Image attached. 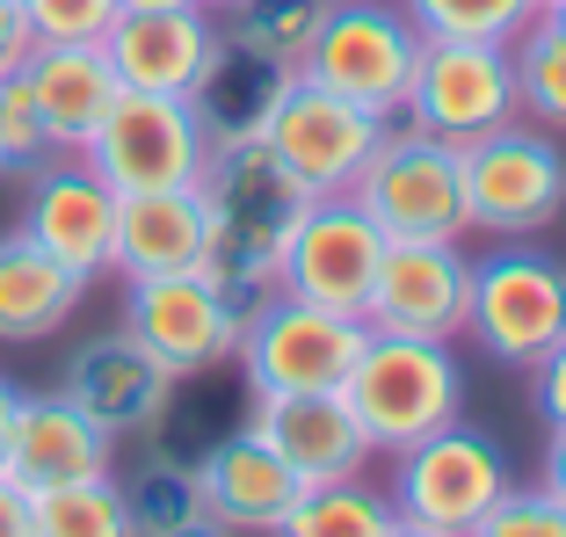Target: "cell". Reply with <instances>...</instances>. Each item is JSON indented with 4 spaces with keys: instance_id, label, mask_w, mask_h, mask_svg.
I'll list each match as a JSON object with an SVG mask.
<instances>
[{
    "instance_id": "1",
    "label": "cell",
    "mask_w": 566,
    "mask_h": 537,
    "mask_svg": "<svg viewBox=\"0 0 566 537\" xmlns=\"http://www.w3.org/2000/svg\"><path fill=\"white\" fill-rule=\"evenodd\" d=\"M203 219H211V240H203V268L226 305L240 319L254 313L262 298H276V268H283V248L298 233L305 219V189L276 168V152L269 146H226L211 152V168H203Z\"/></svg>"
},
{
    "instance_id": "2",
    "label": "cell",
    "mask_w": 566,
    "mask_h": 537,
    "mask_svg": "<svg viewBox=\"0 0 566 537\" xmlns=\"http://www.w3.org/2000/svg\"><path fill=\"white\" fill-rule=\"evenodd\" d=\"M342 400H349L370 457H400L407 443L436 436L465 414V370H458L450 341L370 335L349 378H342Z\"/></svg>"
},
{
    "instance_id": "3",
    "label": "cell",
    "mask_w": 566,
    "mask_h": 537,
    "mask_svg": "<svg viewBox=\"0 0 566 537\" xmlns=\"http://www.w3.org/2000/svg\"><path fill=\"white\" fill-rule=\"evenodd\" d=\"M349 197L385 240H465L472 233L465 182H458V146L415 131V124L407 131L385 124L378 152L364 160Z\"/></svg>"
},
{
    "instance_id": "4",
    "label": "cell",
    "mask_w": 566,
    "mask_h": 537,
    "mask_svg": "<svg viewBox=\"0 0 566 537\" xmlns=\"http://www.w3.org/2000/svg\"><path fill=\"white\" fill-rule=\"evenodd\" d=\"M415 59L421 30L392 0H327V22H319L313 51L298 59V73L392 124L407 102V81H415Z\"/></svg>"
},
{
    "instance_id": "5",
    "label": "cell",
    "mask_w": 566,
    "mask_h": 537,
    "mask_svg": "<svg viewBox=\"0 0 566 537\" xmlns=\"http://www.w3.org/2000/svg\"><path fill=\"white\" fill-rule=\"evenodd\" d=\"M400 117L415 131L443 138V146H472V138L516 124L523 102H516V59H509V44L421 36V59H415Z\"/></svg>"
},
{
    "instance_id": "6",
    "label": "cell",
    "mask_w": 566,
    "mask_h": 537,
    "mask_svg": "<svg viewBox=\"0 0 566 537\" xmlns=\"http://www.w3.org/2000/svg\"><path fill=\"white\" fill-rule=\"evenodd\" d=\"M364 341H370L364 319L276 291V298H262L248 313L233 364L248 370V392H342Z\"/></svg>"
},
{
    "instance_id": "7",
    "label": "cell",
    "mask_w": 566,
    "mask_h": 537,
    "mask_svg": "<svg viewBox=\"0 0 566 537\" xmlns=\"http://www.w3.org/2000/svg\"><path fill=\"white\" fill-rule=\"evenodd\" d=\"M458 182H465V219L480 233L523 240L566 211V152L545 124H501V131L458 146Z\"/></svg>"
},
{
    "instance_id": "8",
    "label": "cell",
    "mask_w": 566,
    "mask_h": 537,
    "mask_svg": "<svg viewBox=\"0 0 566 537\" xmlns=\"http://www.w3.org/2000/svg\"><path fill=\"white\" fill-rule=\"evenodd\" d=\"M87 168L117 197H146V189H197L211 168V138H203L197 109L182 95H132L124 87L117 109L102 117V131L81 152Z\"/></svg>"
},
{
    "instance_id": "9",
    "label": "cell",
    "mask_w": 566,
    "mask_h": 537,
    "mask_svg": "<svg viewBox=\"0 0 566 537\" xmlns=\"http://www.w3.org/2000/svg\"><path fill=\"white\" fill-rule=\"evenodd\" d=\"M385 494H392V508H400L407 523H429V530H443V537H465L472 523L509 494V457H501L494 436L450 421V429H436V436L407 443V451L392 457V487Z\"/></svg>"
},
{
    "instance_id": "10",
    "label": "cell",
    "mask_w": 566,
    "mask_h": 537,
    "mask_svg": "<svg viewBox=\"0 0 566 537\" xmlns=\"http://www.w3.org/2000/svg\"><path fill=\"white\" fill-rule=\"evenodd\" d=\"M240 327L248 319L226 305V291L197 268L182 276H132L124 284V335L153 356V364L182 386V378H203V370L233 364L240 356Z\"/></svg>"
},
{
    "instance_id": "11",
    "label": "cell",
    "mask_w": 566,
    "mask_h": 537,
    "mask_svg": "<svg viewBox=\"0 0 566 537\" xmlns=\"http://www.w3.org/2000/svg\"><path fill=\"white\" fill-rule=\"evenodd\" d=\"M378 138H385V117H370V109H356L349 95H334V87L291 73V87H283L262 146L276 152V168L291 175L305 197H349L356 175H364V160L378 152Z\"/></svg>"
},
{
    "instance_id": "12",
    "label": "cell",
    "mask_w": 566,
    "mask_h": 537,
    "mask_svg": "<svg viewBox=\"0 0 566 537\" xmlns=\"http://www.w3.org/2000/svg\"><path fill=\"white\" fill-rule=\"evenodd\" d=\"M465 335L480 341L494 364L531 370L545 349L566 341V284L559 262L537 248H501L486 262H472V313Z\"/></svg>"
},
{
    "instance_id": "13",
    "label": "cell",
    "mask_w": 566,
    "mask_h": 537,
    "mask_svg": "<svg viewBox=\"0 0 566 537\" xmlns=\"http://www.w3.org/2000/svg\"><path fill=\"white\" fill-rule=\"evenodd\" d=\"M378 262H385V233L356 211V197H313L305 219H298V233H291V248H283L276 291L364 319L370 284H378Z\"/></svg>"
},
{
    "instance_id": "14",
    "label": "cell",
    "mask_w": 566,
    "mask_h": 537,
    "mask_svg": "<svg viewBox=\"0 0 566 537\" xmlns=\"http://www.w3.org/2000/svg\"><path fill=\"white\" fill-rule=\"evenodd\" d=\"M465 313H472V262L458 254V240H385L378 284L364 305L370 335L458 341Z\"/></svg>"
},
{
    "instance_id": "15",
    "label": "cell",
    "mask_w": 566,
    "mask_h": 537,
    "mask_svg": "<svg viewBox=\"0 0 566 537\" xmlns=\"http://www.w3.org/2000/svg\"><path fill=\"white\" fill-rule=\"evenodd\" d=\"M59 392L95 421L102 436H153V429L167 421V407H175V378H167L132 335L81 341V349L66 356Z\"/></svg>"
},
{
    "instance_id": "16",
    "label": "cell",
    "mask_w": 566,
    "mask_h": 537,
    "mask_svg": "<svg viewBox=\"0 0 566 537\" xmlns=\"http://www.w3.org/2000/svg\"><path fill=\"white\" fill-rule=\"evenodd\" d=\"M22 233L66 262L73 276H109V248H117V189L102 182L73 152V168H36L30 182V203H22Z\"/></svg>"
},
{
    "instance_id": "17",
    "label": "cell",
    "mask_w": 566,
    "mask_h": 537,
    "mask_svg": "<svg viewBox=\"0 0 566 537\" xmlns=\"http://www.w3.org/2000/svg\"><path fill=\"white\" fill-rule=\"evenodd\" d=\"M248 429L298 472L305 487L356 480V472L370 465V443H364V429H356L342 392H254Z\"/></svg>"
},
{
    "instance_id": "18",
    "label": "cell",
    "mask_w": 566,
    "mask_h": 537,
    "mask_svg": "<svg viewBox=\"0 0 566 537\" xmlns=\"http://www.w3.org/2000/svg\"><path fill=\"white\" fill-rule=\"evenodd\" d=\"M226 30L211 22V8H160V15H117L102 51L132 95H197V81L211 73Z\"/></svg>"
},
{
    "instance_id": "19",
    "label": "cell",
    "mask_w": 566,
    "mask_h": 537,
    "mask_svg": "<svg viewBox=\"0 0 566 537\" xmlns=\"http://www.w3.org/2000/svg\"><path fill=\"white\" fill-rule=\"evenodd\" d=\"M8 480L22 494H44V487H73V480H102L117 472V436H102L95 421L66 400V392H22L15 407V436H8Z\"/></svg>"
},
{
    "instance_id": "20",
    "label": "cell",
    "mask_w": 566,
    "mask_h": 537,
    "mask_svg": "<svg viewBox=\"0 0 566 537\" xmlns=\"http://www.w3.org/2000/svg\"><path fill=\"white\" fill-rule=\"evenodd\" d=\"M197 494L226 530H276L291 516V502L305 494V480L240 421L233 436H218L197 451Z\"/></svg>"
},
{
    "instance_id": "21",
    "label": "cell",
    "mask_w": 566,
    "mask_h": 537,
    "mask_svg": "<svg viewBox=\"0 0 566 537\" xmlns=\"http://www.w3.org/2000/svg\"><path fill=\"white\" fill-rule=\"evenodd\" d=\"M22 81H30V95H36L51 152H87V138L102 131V117H109L117 95H124V81H117V66H109L102 44H36Z\"/></svg>"
},
{
    "instance_id": "22",
    "label": "cell",
    "mask_w": 566,
    "mask_h": 537,
    "mask_svg": "<svg viewBox=\"0 0 566 537\" xmlns=\"http://www.w3.org/2000/svg\"><path fill=\"white\" fill-rule=\"evenodd\" d=\"M203 189H146V197H117V248H109V276H182L203 268Z\"/></svg>"
},
{
    "instance_id": "23",
    "label": "cell",
    "mask_w": 566,
    "mask_h": 537,
    "mask_svg": "<svg viewBox=\"0 0 566 537\" xmlns=\"http://www.w3.org/2000/svg\"><path fill=\"white\" fill-rule=\"evenodd\" d=\"M283 87H291V66H269V59H254V51H240L233 36H226L218 59H211V73H203L197 95H189V109H197L211 152L262 146L269 117H276V102H283Z\"/></svg>"
},
{
    "instance_id": "24",
    "label": "cell",
    "mask_w": 566,
    "mask_h": 537,
    "mask_svg": "<svg viewBox=\"0 0 566 537\" xmlns=\"http://www.w3.org/2000/svg\"><path fill=\"white\" fill-rule=\"evenodd\" d=\"M87 276L51 262L30 233H0V341H51L81 313Z\"/></svg>"
},
{
    "instance_id": "25",
    "label": "cell",
    "mask_w": 566,
    "mask_h": 537,
    "mask_svg": "<svg viewBox=\"0 0 566 537\" xmlns=\"http://www.w3.org/2000/svg\"><path fill=\"white\" fill-rule=\"evenodd\" d=\"M392 523H400L392 494L364 487V472H356V480H327V487H305L298 502H291V516H283L269 537H385Z\"/></svg>"
},
{
    "instance_id": "26",
    "label": "cell",
    "mask_w": 566,
    "mask_h": 537,
    "mask_svg": "<svg viewBox=\"0 0 566 537\" xmlns=\"http://www.w3.org/2000/svg\"><path fill=\"white\" fill-rule=\"evenodd\" d=\"M30 508H36V537H138V516L124 502L117 472L73 480V487H44V494H30Z\"/></svg>"
},
{
    "instance_id": "27",
    "label": "cell",
    "mask_w": 566,
    "mask_h": 537,
    "mask_svg": "<svg viewBox=\"0 0 566 537\" xmlns=\"http://www.w3.org/2000/svg\"><path fill=\"white\" fill-rule=\"evenodd\" d=\"M319 22H327V0H248V8H233V44L254 51V59H269V66H291L298 73V59L313 51Z\"/></svg>"
},
{
    "instance_id": "28",
    "label": "cell",
    "mask_w": 566,
    "mask_h": 537,
    "mask_svg": "<svg viewBox=\"0 0 566 537\" xmlns=\"http://www.w3.org/2000/svg\"><path fill=\"white\" fill-rule=\"evenodd\" d=\"M421 36H465V44H516L537 22V0H400Z\"/></svg>"
},
{
    "instance_id": "29",
    "label": "cell",
    "mask_w": 566,
    "mask_h": 537,
    "mask_svg": "<svg viewBox=\"0 0 566 537\" xmlns=\"http://www.w3.org/2000/svg\"><path fill=\"white\" fill-rule=\"evenodd\" d=\"M509 59H516V102H523V117H537L545 131H566V36L537 15L531 30L509 44Z\"/></svg>"
},
{
    "instance_id": "30",
    "label": "cell",
    "mask_w": 566,
    "mask_h": 537,
    "mask_svg": "<svg viewBox=\"0 0 566 537\" xmlns=\"http://www.w3.org/2000/svg\"><path fill=\"white\" fill-rule=\"evenodd\" d=\"M124 502H132V516H138V537H153V530H167V523L197 516V508H203L197 465H189V457H153L132 487H124Z\"/></svg>"
},
{
    "instance_id": "31",
    "label": "cell",
    "mask_w": 566,
    "mask_h": 537,
    "mask_svg": "<svg viewBox=\"0 0 566 537\" xmlns=\"http://www.w3.org/2000/svg\"><path fill=\"white\" fill-rule=\"evenodd\" d=\"M51 160V131L44 117H36V95L22 73H8L0 81V168H15V175H36Z\"/></svg>"
},
{
    "instance_id": "32",
    "label": "cell",
    "mask_w": 566,
    "mask_h": 537,
    "mask_svg": "<svg viewBox=\"0 0 566 537\" xmlns=\"http://www.w3.org/2000/svg\"><path fill=\"white\" fill-rule=\"evenodd\" d=\"M465 537H566V502L552 487H509Z\"/></svg>"
},
{
    "instance_id": "33",
    "label": "cell",
    "mask_w": 566,
    "mask_h": 537,
    "mask_svg": "<svg viewBox=\"0 0 566 537\" xmlns=\"http://www.w3.org/2000/svg\"><path fill=\"white\" fill-rule=\"evenodd\" d=\"M36 44H102L117 22V0H22Z\"/></svg>"
},
{
    "instance_id": "34",
    "label": "cell",
    "mask_w": 566,
    "mask_h": 537,
    "mask_svg": "<svg viewBox=\"0 0 566 537\" xmlns=\"http://www.w3.org/2000/svg\"><path fill=\"white\" fill-rule=\"evenodd\" d=\"M531 400L545 414V429H566V341L531 364Z\"/></svg>"
},
{
    "instance_id": "35",
    "label": "cell",
    "mask_w": 566,
    "mask_h": 537,
    "mask_svg": "<svg viewBox=\"0 0 566 537\" xmlns=\"http://www.w3.org/2000/svg\"><path fill=\"white\" fill-rule=\"evenodd\" d=\"M30 51H36V36L22 22V0H0V81L30 66Z\"/></svg>"
},
{
    "instance_id": "36",
    "label": "cell",
    "mask_w": 566,
    "mask_h": 537,
    "mask_svg": "<svg viewBox=\"0 0 566 537\" xmlns=\"http://www.w3.org/2000/svg\"><path fill=\"white\" fill-rule=\"evenodd\" d=\"M0 537H36V508L8 472H0Z\"/></svg>"
},
{
    "instance_id": "37",
    "label": "cell",
    "mask_w": 566,
    "mask_h": 537,
    "mask_svg": "<svg viewBox=\"0 0 566 537\" xmlns=\"http://www.w3.org/2000/svg\"><path fill=\"white\" fill-rule=\"evenodd\" d=\"M537 487H552L566 502V429H552V443H545V480Z\"/></svg>"
},
{
    "instance_id": "38",
    "label": "cell",
    "mask_w": 566,
    "mask_h": 537,
    "mask_svg": "<svg viewBox=\"0 0 566 537\" xmlns=\"http://www.w3.org/2000/svg\"><path fill=\"white\" fill-rule=\"evenodd\" d=\"M153 537H233L226 523L211 516V508H197V516H182V523H167V530H153Z\"/></svg>"
},
{
    "instance_id": "39",
    "label": "cell",
    "mask_w": 566,
    "mask_h": 537,
    "mask_svg": "<svg viewBox=\"0 0 566 537\" xmlns=\"http://www.w3.org/2000/svg\"><path fill=\"white\" fill-rule=\"evenodd\" d=\"M15 407H22V392L0 378V465H8V436H15Z\"/></svg>"
},
{
    "instance_id": "40",
    "label": "cell",
    "mask_w": 566,
    "mask_h": 537,
    "mask_svg": "<svg viewBox=\"0 0 566 537\" xmlns=\"http://www.w3.org/2000/svg\"><path fill=\"white\" fill-rule=\"evenodd\" d=\"M160 8H197V0H117V15H160Z\"/></svg>"
},
{
    "instance_id": "41",
    "label": "cell",
    "mask_w": 566,
    "mask_h": 537,
    "mask_svg": "<svg viewBox=\"0 0 566 537\" xmlns=\"http://www.w3.org/2000/svg\"><path fill=\"white\" fill-rule=\"evenodd\" d=\"M385 537H443V530H429V523H407V516H400V523H392Z\"/></svg>"
},
{
    "instance_id": "42",
    "label": "cell",
    "mask_w": 566,
    "mask_h": 537,
    "mask_svg": "<svg viewBox=\"0 0 566 537\" xmlns=\"http://www.w3.org/2000/svg\"><path fill=\"white\" fill-rule=\"evenodd\" d=\"M545 22H552V30L566 36V0H552V8H545Z\"/></svg>"
},
{
    "instance_id": "43",
    "label": "cell",
    "mask_w": 566,
    "mask_h": 537,
    "mask_svg": "<svg viewBox=\"0 0 566 537\" xmlns=\"http://www.w3.org/2000/svg\"><path fill=\"white\" fill-rule=\"evenodd\" d=\"M197 8H211V15H233V8H248V0H197Z\"/></svg>"
},
{
    "instance_id": "44",
    "label": "cell",
    "mask_w": 566,
    "mask_h": 537,
    "mask_svg": "<svg viewBox=\"0 0 566 537\" xmlns=\"http://www.w3.org/2000/svg\"><path fill=\"white\" fill-rule=\"evenodd\" d=\"M545 8H552V0H537V15H545Z\"/></svg>"
},
{
    "instance_id": "45",
    "label": "cell",
    "mask_w": 566,
    "mask_h": 537,
    "mask_svg": "<svg viewBox=\"0 0 566 537\" xmlns=\"http://www.w3.org/2000/svg\"><path fill=\"white\" fill-rule=\"evenodd\" d=\"M559 284H566V268H559Z\"/></svg>"
}]
</instances>
